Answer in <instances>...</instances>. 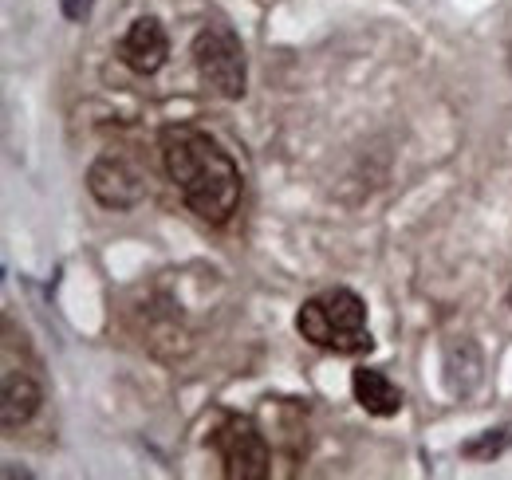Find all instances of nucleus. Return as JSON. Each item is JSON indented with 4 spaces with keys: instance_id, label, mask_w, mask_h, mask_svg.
I'll list each match as a JSON object with an SVG mask.
<instances>
[{
    "instance_id": "nucleus-1",
    "label": "nucleus",
    "mask_w": 512,
    "mask_h": 480,
    "mask_svg": "<svg viewBox=\"0 0 512 480\" xmlns=\"http://www.w3.org/2000/svg\"><path fill=\"white\" fill-rule=\"evenodd\" d=\"M162 166L182 193L186 209L205 225H225L241 205V166L233 154L201 126L193 122H170L162 126Z\"/></svg>"
},
{
    "instance_id": "nucleus-2",
    "label": "nucleus",
    "mask_w": 512,
    "mask_h": 480,
    "mask_svg": "<svg viewBox=\"0 0 512 480\" xmlns=\"http://www.w3.org/2000/svg\"><path fill=\"white\" fill-rule=\"evenodd\" d=\"M296 331L304 343L331 355H367L375 351V335L367 327V300L351 288H327L304 300L296 311Z\"/></svg>"
},
{
    "instance_id": "nucleus-3",
    "label": "nucleus",
    "mask_w": 512,
    "mask_h": 480,
    "mask_svg": "<svg viewBox=\"0 0 512 480\" xmlns=\"http://www.w3.org/2000/svg\"><path fill=\"white\" fill-rule=\"evenodd\" d=\"M193 67H197V79L205 91H213L217 99H245L249 91V60H245V48L237 40V32L221 20L205 24L197 36H193Z\"/></svg>"
},
{
    "instance_id": "nucleus-4",
    "label": "nucleus",
    "mask_w": 512,
    "mask_h": 480,
    "mask_svg": "<svg viewBox=\"0 0 512 480\" xmlns=\"http://www.w3.org/2000/svg\"><path fill=\"white\" fill-rule=\"evenodd\" d=\"M209 449L229 480H264L272 473V449L249 414H225L209 433Z\"/></svg>"
},
{
    "instance_id": "nucleus-5",
    "label": "nucleus",
    "mask_w": 512,
    "mask_h": 480,
    "mask_svg": "<svg viewBox=\"0 0 512 480\" xmlns=\"http://www.w3.org/2000/svg\"><path fill=\"white\" fill-rule=\"evenodd\" d=\"M87 189H91V197H95L103 209H115V213L138 209L142 197H146L142 174H138L130 162L115 158V154H103V158L91 162V170H87Z\"/></svg>"
},
{
    "instance_id": "nucleus-6",
    "label": "nucleus",
    "mask_w": 512,
    "mask_h": 480,
    "mask_svg": "<svg viewBox=\"0 0 512 480\" xmlns=\"http://www.w3.org/2000/svg\"><path fill=\"white\" fill-rule=\"evenodd\" d=\"M170 56V36L158 16H138L119 40V60L127 63L134 75H154Z\"/></svg>"
},
{
    "instance_id": "nucleus-7",
    "label": "nucleus",
    "mask_w": 512,
    "mask_h": 480,
    "mask_svg": "<svg viewBox=\"0 0 512 480\" xmlns=\"http://www.w3.org/2000/svg\"><path fill=\"white\" fill-rule=\"evenodd\" d=\"M40 402H44V390H40V382H36L32 374H24V370H12V366H4V390H0V425H4V429H20V425H28V421L36 418Z\"/></svg>"
},
{
    "instance_id": "nucleus-8",
    "label": "nucleus",
    "mask_w": 512,
    "mask_h": 480,
    "mask_svg": "<svg viewBox=\"0 0 512 480\" xmlns=\"http://www.w3.org/2000/svg\"><path fill=\"white\" fill-rule=\"evenodd\" d=\"M351 390H355V402L371 414V418H394L402 410V390L390 382L386 370H375V366H355L351 374Z\"/></svg>"
},
{
    "instance_id": "nucleus-9",
    "label": "nucleus",
    "mask_w": 512,
    "mask_h": 480,
    "mask_svg": "<svg viewBox=\"0 0 512 480\" xmlns=\"http://www.w3.org/2000/svg\"><path fill=\"white\" fill-rule=\"evenodd\" d=\"M481 370H485V362H481V351H477V343H473V339H453V343L446 347L449 394L469 398V394L481 386Z\"/></svg>"
},
{
    "instance_id": "nucleus-10",
    "label": "nucleus",
    "mask_w": 512,
    "mask_h": 480,
    "mask_svg": "<svg viewBox=\"0 0 512 480\" xmlns=\"http://www.w3.org/2000/svg\"><path fill=\"white\" fill-rule=\"evenodd\" d=\"M505 449H512V425H497V429H485V433L461 441V457H469V461H493Z\"/></svg>"
},
{
    "instance_id": "nucleus-11",
    "label": "nucleus",
    "mask_w": 512,
    "mask_h": 480,
    "mask_svg": "<svg viewBox=\"0 0 512 480\" xmlns=\"http://www.w3.org/2000/svg\"><path fill=\"white\" fill-rule=\"evenodd\" d=\"M60 8H64V16L71 20V24H79V20H87V16H91L95 0H60Z\"/></svg>"
},
{
    "instance_id": "nucleus-12",
    "label": "nucleus",
    "mask_w": 512,
    "mask_h": 480,
    "mask_svg": "<svg viewBox=\"0 0 512 480\" xmlns=\"http://www.w3.org/2000/svg\"><path fill=\"white\" fill-rule=\"evenodd\" d=\"M509 71H512V44H509Z\"/></svg>"
},
{
    "instance_id": "nucleus-13",
    "label": "nucleus",
    "mask_w": 512,
    "mask_h": 480,
    "mask_svg": "<svg viewBox=\"0 0 512 480\" xmlns=\"http://www.w3.org/2000/svg\"><path fill=\"white\" fill-rule=\"evenodd\" d=\"M509 307H512V288H509Z\"/></svg>"
}]
</instances>
